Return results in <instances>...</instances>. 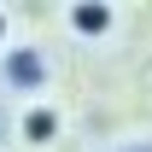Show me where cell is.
<instances>
[{
	"label": "cell",
	"instance_id": "6da1fadb",
	"mask_svg": "<svg viewBox=\"0 0 152 152\" xmlns=\"http://www.w3.org/2000/svg\"><path fill=\"white\" fill-rule=\"evenodd\" d=\"M111 6H105V0H82V6H70V29L76 35H105V29H111Z\"/></svg>",
	"mask_w": 152,
	"mask_h": 152
},
{
	"label": "cell",
	"instance_id": "7a4b0ae2",
	"mask_svg": "<svg viewBox=\"0 0 152 152\" xmlns=\"http://www.w3.org/2000/svg\"><path fill=\"white\" fill-rule=\"evenodd\" d=\"M41 76H47V64H41V53H35V47L6 53V82H18V88H41Z\"/></svg>",
	"mask_w": 152,
	"mask_h": 152
},
{
	"label": "cell",
	"instance_id": "3957f363",
	"mask_svg": "<svg viewBox=\"0 0 152 152\" xmlns=\"http://www.w3.org/2000/svg\"><path fill=\"white\" fill-rule=\"evenodd\" d=\"M53 134H58V111L53 105H29V111H23V140H29V146H47Z\"/></svg>",
	"mask_w": 152,
	"mask_h": 152
},
{
	"label": "cell",
	"instance_id": "277c9868",
	"mask_svg": "<svg viewBox=\"0 0 152 152\" xmlns=\"http://www.w3.org/2000/svg\"><path fill=\"white\" fill-rule=\"evenodd\" d=\"M0 35H6V12H0Z\"/></svg>",
	"mask_w": 152,
	"mask_h": 152
}]
</instances>
